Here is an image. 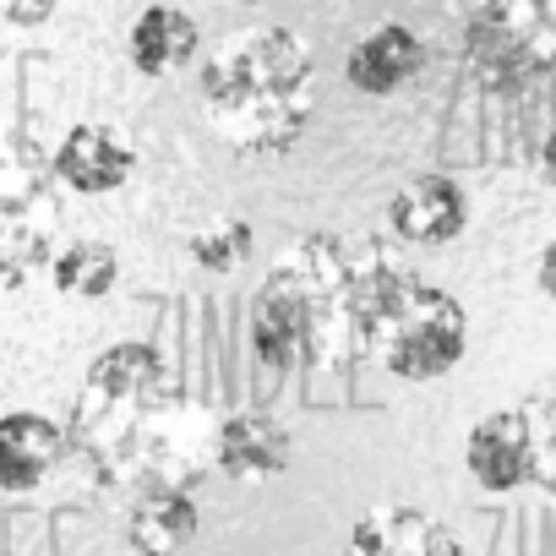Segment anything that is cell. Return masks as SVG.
Masks as SVG:
<instances>
[{
	"mask_svg": "<svg viewBox=\"0 0 556 556\" xmlns=\"http://www.w3.org/2000/svg\"><path fill=\"white\" fill-rule=\"evenodd\" d=\"M415 273L377 235L317 229L295 240L256 290L251 344L267 371H339L377 361Z\"/></svg>",
	"mask_w": 556,
	"mask_h": 556,
	"instance_id": "6da1fadb",
	"label": "cell"
},
{
	"mask_svg": "<svg viewBox=\"0 0 556 556\" xmlns=\"http://www.w3.org/2000/svg\"><path fill=\"white\" fill-rule=\"evenodd\" d=\"M213 137L235 153H285L317 110V55L290 28L229 34L197 77Z\"/></svg>",
	"mask_w": 556,
	"mask_h": 556,
	"instance_id": "7a4b0ae2",
	"label": "cell"
},
{
	"mask_svg": "<svg viewBox=\"0 0 556 556\" xmlns=\"http://www.w3.org/2000/svg\"><path fill=\"white\" fill-rule=\"evenodd\" d=\"M464 61L491 93L556 77V0H475L464 23Z\"/></svg>",
	"mask_w": 556,
	"mask_h": 556,
	"instance_id": "3957f363",
	"label": "cell"
},
{
	"mask_svg": "<svg viewBox=\"0 0 556 556\" xmlns=\"http://www.w3.org/2000/svg\"><path fill=\"white\" fill-rule=\"evenodd\" d=\"M464 350H469V317H464V306L442 285L415 278L404 306L393 312V323L382 333L377 361L399 382H437V377H447L464 361Z\"/></svg>",
	"mask_w": 556,
	"mask_h": 556,
	"instance_id": "277c9868",
	"label": "cell"
},
{
	"mask_svg": "<svg viewBox=\"0 0 556 556\" xmlns=\"http://www.w3.org/2000/svg\"><path fill=\"white\" fill-rule=\"evenodd\" d=\"M464 469L491 496H513V491L534 485L540 464H534V431H529L523 409H496V415L475 420L464 437Z\"/></svg>",
	"mask_w": 556,
	"mask_h": 556,
	"instance_id": "5b68a950",
	"label": "cell"
},
{
	"mask_svg": "<svg viewBox=\"0 0 556 556\" xmlns=\"http://www.w3.org/2000/svg\"><path fill=\"white\" fill-rule=\"evenodd\" d=\"M388 229L404 245H453L469 229V191L442 169L409 175L388 197Z\"/></svg>",
	"mask_w": 556,
	"mask_h": 556,
	"instance_id": "8992f818",
	"label": "cell"
},
{
	"mask_svg": "<svg viewBox=\"0 0 556 556\" xmlns=\"http://www.w3.org/2000/svg\"><path fill=\"white\" fill-rule=\"evenodd\" d=\"M344 556H469V551L431 513L404 507V502H377L350 523Z\"/></svg>",
	"mask_w": 556,
	"mask_h": 556,
	"instance_id": "52a82bcc",
	"label": "cell"
},
{
	"mask_svg": "<svg viewBox=\"0 0 556 556\" xmlns=\"http://www.w3.org/2000/svg\"><path fill=\"white\" fill-rule=\"evenodd\" d=\"M290 458H295V437H290L285 420L267 415V409H235L213 431V464L229 480H245V485L251 480H273V475L290 469Z\"/></svg>",
	"mask_w": 556,
	"mask_h": 556,
	"instance_id": "ba28073f",
	"label": "cell"
},
{
	"mask_svg": "<svg viewBox=\"0 0 556 556\" xmlns=\"http://www.w3.org/2000/svg\"><path fill=\"white\" fill-rule=\"evenodd\" d=\"M131 169H137V148H131L121 131L99 126V121L72 126V131L61 137V148H55V180L72 186L77 197L121 191V186L131 180Z\"/></svg>",
	"mask_w": 556,
	"mask_h": 556,
	"instance_id": "9c48e42d",
	"label": "cell"
},
{
	"mask_svg": "<svg viewBox=\"0 0 556 556\" xmlns=\"http://www.w3.org/2000/svg\"><path fill=\"white\" fill-rule=\"evenodd\" d=\"M88 393L99 404H115V409H148L169 393V361L142 339H121L104 355H93Z\"/></svg>",
	"mask_w": 556,
	"mask_h": 556,
	"instance_id": "30bf717a",
	"label": "cell"
},
{
	"mask_svg": "<svg viewBox=\"0 0 556 556\" xmlns=\"http://www.w3.org/2000/svg\"><path fill=\"white\" fill-rule=\"evenodd\" d=\"M66 453V431L39 409L0 415V491H39Z\"/></svg>",
	"mask_w": 556,
	"mask_h": 556,
	"instance_id": "8fae6325",
	"label": "cell"
},
{
	"mask_svg": "<svg viewBox=\"0 0 556 556\" xmlns=\"http://www.w3.org/2000/svg\"><path fill=\"white\" fill-rule=\"evenodd\" d=\"M420 66H426L420 34L404 28V23H382V28H371V34L344 55V83H350L355 93H366V99H388V93H399Z\"/></svg>",
	"mask_w": 556,
	"mask_h": 556,
	"instance_id": "7c38bea8",
	"label": "cell"
},
{
	"mask_svg": "<svg viewBox=\"0 0 556 556\" xmlns=\"http://www.w3.org/2000/svg\"><path fill=\"white\" fill-rule=\"evenodd\" d=\"M197 502L191 491H180L175 480H153L148 491H137V502L126 507V545L137 556H175L180 545H191L197 534Z\"/></svg>",
	"mask_w": 556,
	"mask_h": 556,
	"instance_id": "4fadbf2b",
	"label": "cell"
},
{
	"mask_svg": "<svg viewBox=\"0 0 556 556\" xmlns=\"http://www.w3.org/2000/svg\"><path fill=\"white\" fill-rule=\"evenodd\" d=\"M202 34L197 23L180 12V7H142L126 28V61L142 72V77H175L191 55H197Z\"/></svg>",
	"mask_w": 556,
	"mask_h": 556,
	"instance_id": "5bb4252c",
	"label": "cell"
},
{
	"mask_svg": "<svg viewBox=\"0 0 556 556\" xmlns=\"http://www.w3.org/2000/svg\"><path fill=\"white\" fill-rule=\"evenodd\" d=\"M50 285L66 301H104L121 285V256L104 240H72L66 251H55L50 262Z\"/></svg>",
	"mask_w": 556,
	"mask_h": 556,
	"instance_id": "9a60e30c",
	"label": "cell"
},
{
	"mask_svg": "<svg viewBox=\"0 0 556 556\" xmlns=\"http://www.w3.org/2000/svg\"><path fill=\"white\" fill-rule=\"evenodd\" d=\"M191 262L197 267H207V273H235V267H245L251 256H256V224L251 218H218L213 229H202V235H191Z\"/></svg>",
	"mask_w": 556,
	"mask_h": 556,
	"instance_id": "2e32d148",
	"label": "cell"
},
{
	"mask_svg": "<svg viewBox=\"0 0 556 556\" xmlns=\"http://www.w3.org/2000/svg\"><path fill=\"white\" fill-rule=\"evenodd\" d=\"M523 409V420H529V431H534V485L540 491H551L556 496V371L518 404Z\"/></svg>",
	"mask_w": 556,
	"mask_h": 556,
	"instance_id": "e0dca14e",
	"label": "cell"
},
{
	"mask_svg": "<svg viewBox=\"0 0 556 556\" xmlns=\"http://www.w3.org/2000/svg\"><path fill=\"white\" fill-rule=\"evenodd\" d=\"M61 0H0V39H12V34H34L55 17Z\"/></svg>",
	"mask_w": 556,
	"mask_h": 556,
	"instance_id": "ac0fdd59",
	"label": "cell"
},
{
	"mask_svg": "<svg viewBox=\"0 0 556 556\" xmlns=\"http://www.w3.org/2000/svg\"><path fill=\"white\" fill-rule=\"evenodd\" d=\"M534 285H540V295L545 301H556V240L540 251V267H534Z\"/></svg>",
	"mask_w": 556,
	"mask_h": 556,
	"instance_id": "d6986e66",
	"label": "cell"
},
{
	"mask_svg": "<svg viewBox=\"0 0 556 556\" xmlns=\"http://www.w3.org/2000/svg\"><path fill=\"white\" fill-rule=\"evenodd\" d=\"M540 180L556 191V126L545 131V142H540Z\"/></svg>",
	"mask_w": 556,
	"mask_h": 556,
	"instance_id": "ffe728a7",
	"label": "cell"
},
{
	"mask_svg": "<svg viewBox=\"0 0 556 556\" xmlns=\"http://www.w3.org/2000/svg\"><path fill=\"white\" fill-rule=\"evenodd\" d=\"M245 7H262V0H245Z\"/></svg>",
	"mask_w": 556,
	"mask_h": 556,
	"instance_id": "44dd1931",
	"label": "cell"
}]
</instances>
